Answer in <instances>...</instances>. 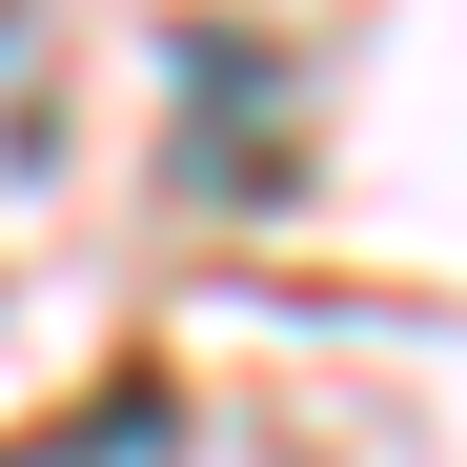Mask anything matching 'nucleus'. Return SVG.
I'll list each match as a JSON object with an SVG mask.
<instances>
[{"label": "nucleus", "instance_id": "1", "mask_svg": "<svg viewBox=\"0 0 467 467\" xmlns=\"http://www.w3.org/2000/svg\"><path fill=\"white\" fill-rule=\"evenodd\" d=\"M0 467H183V407H163V386H102L61 447H0Z\"/></svg>", "mask_w": 467, "mask_h": 467}]
</instances>
